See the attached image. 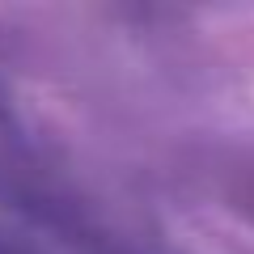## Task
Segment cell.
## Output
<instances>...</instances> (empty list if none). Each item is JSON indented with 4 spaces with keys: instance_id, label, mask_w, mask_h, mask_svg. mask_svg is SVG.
I'll list each match as a JSON object with an SVG mask.
<instances>
[{
    "instance_id": "6da1fadb",
    "label": "cell",
    "mask_w": 254,
    "mask_h": 254,
    "mask_svg": "<svg viewBox=\"0 0 254 254\" xmlns=\"http://www.w3.org/2000/svg\"><path fill=\"white\" fill-rule=\"evenodd\" d=\"M174 242L187 254H254V225L229 216L225 208H182L174 212Z\"/></svg>"
}]
</instances>
